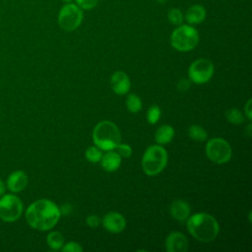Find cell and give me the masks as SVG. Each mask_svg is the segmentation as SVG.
<instances>
[{"label": "cell", "instance_id": "6da1fadb", "mask_svg": "<svg viewBox=\"0 0 252 252\" xmlns=\"http://www.w3.org/2000/svg\"><path fill=\"white\" fill-rule=\"evenodd\" d=\"M25 216L30 226L36 230L46 231L55 226L61 213L54 202L47 199H39L28 207Z\"/></svg>", "mask_w": 252, "mask_h": 252}, {"label": "cell", "instance_id": "5bb4252c", "mask_svg": "<svg viewBox=\"0 0 252 252\" xmlns=\"http://www.w3.org/2000/svg\"><path fill=\"white\" fill-rule=\"evenodd\" d=\"M190 211L189 204L181 199L173 201L169 207L170 216L178 221L186 220L190 215Z\"/></svg>", "mask_w": 252, "mask_h": 252}, {"label": "cell", "instance_id": "3957f363", "mask_svg": "<svg viewBox=\"0 0 252 252\" xmlns=\"http://www.w3.org/2000/svg\"><path fill=\"white\" fill-rule=\"evenodd\" d=\"M93 141L100 150L111 151L120 143L121 134L113 122L103 120L98 122L94 128Z\"/></svg>", "mask_w": 252, "mask_h": 252}, {"label": "cell", "instance_id": "83f0119b", "mask_svg": "<svg viewBox=\"0 0 252 252\" xmlns=\"http://www.w3.org/2000/svg\"><path fill=\"white\" fill-rule=\"evenodd\" d=\"M100 221H101V220H100L99 217L96 216V215H90V216L87 217V219H86L87 224H88L90 227H92V228L97 227V226L99 225Z\"/></svg>", "mask_w": 252, "mask_h": 252}, {"label": "cell", "instance_id": "8992f818", "mask_svg": "<svg viewBox=\"0 0 252 252\" xmlns=\"http://www.w3.org/2000/svg\"><path fill=\"white\" fill-rule=\"evenodd\" d=\"M83 19V10L77 4H73L72 2L63 5L58 13V25L66 32H72L78 29L81 26Z\"/></svg>", "mask_w": 252, "mask_h": 252}, {"label": "cell", "instance_id": "2e32d148", "mask_svg": "<svg viewBox=\"0 0 252 252\" xmlns=\"http://www.w3.org/2000/svg\"><path fill=\"white\" fill-rule=\"evenodd\" d=\"M100 163L105 171L113 172L119 168L121 164V157L113 150L106 151L100 158Z\"/></svg>", "mask_w": 252, "mask_h": 252}, {"label": "cell", "instance_id": "7c38bea8", "mask_svg": "<svg viewBox=\"0 0 252 252\" xmlns=\"http://www.w3.org/2000/svg\"><path fill=\"white\" fill-rule=\"evenodd\" d=\"M110 84L113 92L117 94H125L129 92L131 82L126 73L123 71H116L110 78Z\"/></svg>", "mask_w": 252, "mask_h": 252}, {"label": "cell", "instance_id": "52a82bcc", "mask_svg": "<svg viewBox=\"0 0 252 252\" xmlns=\"http://www.w3.org/2000/svg\"><path fill=\"white\" fill-rule=\"evenodd\" d=\"M24 210L22 200L14 194L2 195L0 198V219L6 222H14L20 219Z\"/></svg>", "mask_w": 252, "mask_h": 252}, {"label": "cell", "instance_id": "4fadbf2b", "mask_svg": "<svg viewBox=\"0 0 252 252\" xmlns=\"http://www.w3.org/2000/svg\"><path fill=\"white\" fill-rule=\"evenodd\" d=\"M28 185V176L23 170L13 171L7 179V187L11 192L18 193L23 191Z\"/></svg>", "mask_w": 252, "mask_h": 252}, {"label": "cell", "instance_id": "7402d4cb", "mask_svg": "<svg viewBox=\"0 0 252 252\" xmlns=\"http://www.w3.org/2000/svg\"><path fill=\"white\" fill-rule=\"evenodd\" d=\"M167 20L173 26H180L184 21V16L180 9L171 8L167 12Z\"/></svg>", "mask_w": 252, "mask_h": 252}, {"label": "cell", "instance_id": "1f68e13d", "mask_svg": "<svg viewBox=\"0 0 252 252\" xmlns=\"http://www.w3.org/2000/svg\"><path fill=\"white\" fill-rule=\"evenodd\" d=\"M5 190H6V186L3 182V180L0 178V197L5 194Z\"/></svg>", "mask_w": 252, "mask_h": 252}, {"label": "cell", "instance_id": "ffe728a7", "mask_svg": "<svg viewBox=\"0 0 252 252\" xmlns=\"http://www.w3.org/2000/svg\"><path fill=\"white\" fill-rule=\"evenodd\" d=\"M226 120L233 125H240L244 122V116L238 108H230L225 111Z\"/></svg>", "mask_w": 252, "mask_h": 252}, {"label": "cell", "instance_id": "9c48e42d", "mask_svg": "<svg viewBox=\"0 0 252 252\" xmlns=\"http://www.w3.org/2000/svg\"><path fill=\"white\" fill-rule=\"evenodd\" d=\"M214 65L208 59H197L191 63L188 69V76L195 84H205L214 75Z\"/></svg>", "mask_w": 252, "mask_h": 252}, {"label": "cell", "instance_id": "44dd1931", "mask_svg": "<svg viewBox=\"0 0 252 252\" xmlns=\"http://www.w3.org/2000/svg\"><path fill=\"white\" fill-rule=\"evenodd\" d=\"M126 105H127V108L129 109L130 112L132 113H137L141 110L142 108V100L141 98L135 94H130L128 96H127V99H126Z\"/></svg>", "mask_w": 252, "mask_h": 252}, {"label": "cell", "instance_id": "277c9868", "mask_svg": "<svg viewBox=\"0 0 252 252\" xmlns=\"http://www.w3.org/2000/svg\"><path fill=\"white\" fill-rule=\"evenodd\" d=\"M199 43V32L192 25H180L170 34V44L177 51L187 52Z\"/></svg>", "mask_w": 252, "mask_h": 252}, {"label": "cell", "instance_id": "cb8c5ba5", "mask_svg": "<svg viewBox=\"0 0 252 252\" xmlns=\"http://www.w3.org/2000/svg\"><path fill=\"white\" fill-rule=\"evenodd\" d=\"M160 115H161L160 108L158 105H153L147 111V121L150 124H156L159 120Z\"/></svg>", "mask_w": 252, "mask_h": 252}, {"label": "cell", "instance_id": "f1b7e54d", "mask_svg": "<svg viewBox=\"0 0 252 252\" xmlns=\"http://www.w3.org/2000/svg\"><path fill=\"white\" fill-rule=\"evenodd\" d=\"M189 88H190V83H189L188 80L181 79V80L178 82V85H177L178 91H180V92H185V91H187Z\"/></svg>", "mask_w": 252, "mask_h": 252}, {"label": "cell", "instance_id": "ac0fdd59", "mask_svg": "<svg viewBox=\"0 0 252 252\" xmlns=\"http://www.w3.org/2000/svg\"><path fill=\"white\" fill-rule=\"evenodd\" d=\"M46 241L52 250H59L64 245V237L59 231H51L47 235Z\"/></svg>", "mask_w": 252, "mask_h": 252}, {"label": "cell", "instance_id": "4316f807", "mask_svg": "<svg viewBox=\"0 0 252 252\" xmlns=\"http://www.w3.org/2000/svg\"><path fill=\"white\" fill-rule=\"evenodd\" d=\"M62 251L64 252H82L83 251V247L78 243V242H68L65 245L62 246Z\"/></svg>", "mask_w": 252, "mask_h": 252}, {"label": "cell", "instance_id": "e0dca14e", "mask_svg": "<svg viewBox=\"0 0 252 252\" xmlns=\"http://www.w3.org/2000/svg\"><path fill=\"white\" fill-rule=\"evenodd\" d=\"M173 137H174V129L170 125L166 124V125H161L157 130L155 135V140L159 145H166L169 142H171Z\"/></svg>", "mask_w": 252, "mask_h": 252}, {"label": "cell", "instance_id": "484cf974", "mask_svg": "<svg viewBox=\"0 0 252 252\" xmlns=\"http://www.w3.org/2000/svg\"><path fill=\"white\" fill-rule=\"evenodd\" d=\"M75 1H76V4L82 10H91L94 8L98 3V0H75Z\"/></svg>", "mask_w": 252, "mask_h": 252}, {"label": "cell", "instance_id": "9a60e30c", "mask_svg": "<svg viewBox=\"0 0 252 252\" xmlns=\"http://www.w3.org/2000/svg\"><path fill=\"white\" fill-rule=\"evenodd\" d=\"M207 11L205 7L201 4H194L187 9L184 15V20L189 25H198L205 21Z\"/></svg>", "mask_w": 252, "mask_h": 252}, {"label": "cell", "instance_id": "30bf717a", "mask_svg": "<svg viewBox=\"0 0 252 252\" xmlns=\"http://www.w3.org/2000/svg\"><path fill=\"white\" fill-rule=\"evenodd\" d=\"M102 224L107 231L112 233H119L124 230L126 226L125 218L116 212L107 213L102 219Z\"/></svg>", "mask_w": 252, "mask_h": 252}, {"label": "cell", "instance_id": "ba28073f", "mask_svg": "<svg viewBox=\"0 0 252 252\" xmlns=\"http://www.w3.org/2000/svg\"><path fill=\"white\" fill-rule=\"evenodd\" d=\"M206 154L210 160L215 163L221 164L230 159L231 148L224 139L214 138L207 143Z\"/></svg>", "mask_w": 252, "mask_h": 252}, {"label": "cell", "instance_id": "836d02e7", "mask_svg": "<svg viewBox=\"0 0 252 252\" xmlns=\"http://www.w3.org/2000/svg\"><path fill=\"white\" fill-rule=\"evenodd\" d=\"M61 1H63L64 3H71L73 0H61Z\"/></svg>", "mask_w": 252, "mask_h": 252}, {"label": "cell", "instance_id": "d6a6232c", "mask_svg": "<svg viewBox=\"0 0 252 252\" xmlns=\"http://www.w3.org/2000/svg\"><path fill=\"white\" fill-rule=\"evenodd\" d=\"M158 3H159V4H164L165 2H166V0H156Z\"/></svg>", "mask_w": 252, "mask_h": 252}, {"label": "cell", "instance_id": "d4e9b609", "mask_svg": "<svg viewBox=\"0 0 252 252\" xmlns=\"http://www.w3.org/2000/svg\"><path fill=\"white\" fill-rule=\"evenodd\" d=\"M115 152L121 157V158H129L132 155V149L129 145L126 144H121L119 143L116 147H115Z\"/></svg>", "mask_w": 252, "mask_h": 252}, {"label": "cell", "instance_id": "603a6c76", "mask_svg": "<svg viewBox=\"0 0 252 252\" xmlns=\"http://www.w3.org/2000/svg\"><path fill=\"white\" fill-rule=\"evenodd\" d=\"M85 156L89 161L98 162V161H100V158L102 157V152L99 148H97L96 146L95 147L94 146V147H90L87 149Z\"/></svg>", "mask_w": 252, "mask_h": 252}, {"label": "cell", "instance_id": "8fae6325", "mask_svg": "<svg viewBox=\"0 0 252 252\" xmlns=\"http://www.w3.org/2000/svg\"><path fill=\"white\" fill-rule=\"evenodd\" d=\"M165 249L167 252H186L188 240L181 232H170L165 240Z\"/></svg>", "mask_w": 252, "mask_h": 252}, {"label": "cell", "instance_id": "5b68a950", "mask_svg": "<svg viewBox=\"0 0 252 252\" xmlns=\"http://www.w3.org/2000/svg\"><path fill=\"white\" fill-rule=\"evenodd\" d=\"M167 152L159 145L149 147L142 158V167L147 175L155 176L160 173L167 163Z\"/></svg>", "mask_w": 252, "mask_h": 252}, {"label": "cell", "instance_id": "f546056e", "mask_svg": "<svg viewBox=\"0 0 252 252\" xmlns=\"http://www.w3.org/2000/svg\"><path fill=\"white\" fill-rule=\"evenodd\" d=\"M251 98H249L248 100H247V102H246V104L244 105V111H245V114H246V116H247V118L249 119V120H251L252 118V116H251V112H252V110H251Z\"/></svg>", "mask_w": 252, "mask_h": 252}, {"label": "cell", "instance_id": "d6986e66", "mask_svg": "<svg viewBox=\"0 0 252 252\" xmlns=\"http://www.w3.org/2000/svg\"><path fill=\"white\" fill-rule=\"evenodd\" d=\"M188 135L189 137L197 142H203L208 138V133L207 131L201 127L200 125H191L188 129Z\"/></svg>", "mask_w": 252, "mask_h": 252}, {"label": "cell", "instance_id": "7a4b0ae2", "mask_svg": "<svg viewBox=\"0 0 252 252\" xmlns=\"http://www.w3.org/2000/svg\"><path fill=\"white\" fill-rule=\"evenodd\" d=\"M187 229L190 234L201 242H211L220 231L217 220L206 213H198L187 219Z\"/></svg>", "mask_w": 252, "mask_h": 252}, {"label": "cell", "instance_id": "4dcf8cb0", "mask_svg": "<svg viewBox=\"0 0 252 252\" xmlns=\"http://www.w3.org/2000/svg\"><path fill=\"white\" fill-rule=\"evenodd\" d=\"M71 212V206L69 204H66V205H63L60 209V213L61 214H64V215H67Z\"/></svg>", "mask_w": 252, "mask_h": 252}]
</instances>
